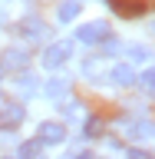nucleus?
Returning a JSON list of instances; mask_svg holds the SVG:
<instances>
[{
  "instance_id": "obj_1",
  "label": "nucleus",
  "mask_w": 155,
  "mask_h": 159,
  "mask_svg": "<svg viewBox=\"0 0 155 159\" xmlns=\"http://www.w3.org/2000/svg\"><path fill=\"white\" fill-rule=\"evenodd\" d=\"M109 33H112V30H109L106 20H89V23H83V27L76 30V40L86 43V47H96V43H102Z\"/></svg>"
},
{
  "instance_id": "obj_2",
  "label": "nucleus",
  "mask_w": 155,
  "mask_h": 159,
  "mask_svg": "<svg viewBox=\"0 0 155 159\" xmlns=\"http://www.w3.org/2000/svg\"><path fill=\"white\" fill-rule=\"evenodd\" d=\"M69 57H73V40H56V43H50V47L43 50V66L56 70V66H63Z\"/></svg>"
},
{
  "instance_id": "obj_3",
  "label": "nucleus",
  "mask_w": 155,
  "mask_h": 159,
  "mask_svg": "<svg viewBox=\"0 0 155 159\" xmlns=\"http://www.w3.org/2000/svg\"><path fill=\"white\" fill-rule=\"evenodd\" d=\"M63 139H66V126H63V123H56V119L40 123V129H37V143L40 146H56Z\"/></svg>"
},
{
  "instance_id": "obj_4",
  "label": "nucleus",
  "mask_w": 155,
  "mask_h": 159,
  "mask_svg": "<svg viewBox=\"0 0 155 159\" xmlns=\"http://www.w3.org/2000/svg\"><path fill=\"white\" fill-rule=\"evenodd\" d=\"M109 86H132L136 83V66L132 63H116L112 70H106Z\"/></svg>"
},
{
  "instance_id": "obj_5",
  "label": "nucleus",
  "mask_w": 155,
  "mask_h": 159,
  "mask_svg": "<svg viewBox=\"0 0 155 159\" xmlns=\"http://www.w3.org/2000/svg\"><path fill=\"white\" fill-rule=\"evenodd\" d=\"M23 106L20 103H3L0 106V129H17L20 123H23Z\"/></svg>"
},
{
  "instance_id": "obj_6",
  "label": "nucleus",
  "mask_w": 155,
  "mask_h": 159,
  "mask_svg": "<svg viewBox=\"0 0 155 159\" xmlns=\"http://www.w3.org/2000/svg\"><path fill=\"white\" fill-rule=\"evenodd\" d=\"M27 60H30L27 50L7 47V50H3V57H0V70H23V66H27Z\"/></svg>"
},
{
  "instance_id": "obj_7",
  "label": "nucleus",
  "mask_w": 155,
  "mask_h": 159,
  "mask_svg": "<svg viewBox=\"0 0 155 159\" xmlns=\"http://www.w3.org/2000/svg\"><path fill=\"white\" fill-rule=\"evenodd\" d=\"M109 7L119 17H142L145 13V0H109Z\"/></svg>"
},
{
  "instance_id": "obj_8",
  "label": "nucleus",
  "mask_w": 155,
  "mask_h": 159,
  "mask_svg": "<svg viewBox=\"0 0 155 159\" xmlns=\"http://www.w3.org/2000/svg\"><path fill=\"white\" fill-rule=\"evenodd\" d=\"M106 70H109V60L106 57H86V60H83V76H86V80L106 76Z\"/></svg>"
},
{
  "instance_id": "obj_9",
  "label": "nucleus",
  "mask_w": 155,
  "mask_h": 159,
  "mask_svg": "<svg viewBox=\"0 0 155 159\" xmlns=\"http://www.w3.org/2000/svg\"><path fill=\"white\" fill-rule=\"evenodd\" d=\"M20 33H23V37L27 40H43L46 37V23H43V20H23V23H20Z\"/></svg>"
},
{
  "instance_id": "obj_10",
  "label": "nucleus",
  "mask_w": 155,
  "mask_h": 159,
  "mask_svg": "<svg viewBox=\"0 0 155 159\" xmlns=\"http://www.w3.org/2000/svg\"><path fill=\"white\" fill-rule=\"evenodd\" d=\"M79 10H83V3H79V0H63L56 17L63 20V23H69V20H76V17H79Z\"/></svg>"
},
{
  "instance_id": "obj_11",
  "label": "nucleus",
  "mask_w": 155,
  "mask_h": 159,
  "mask_svg": "<svg viewBox=\"0 0 155 159\" xmlns=\"http://www.w3.org/2000/svg\"><path fill=\"white\" fill-rule=\"evenodd\" d=\"M66 89H69V80H66V76H53L46 86H43V93L56 99V96H66Z\"/></svg>"
},
{
  "instance_id": "obj_12",
  "label": "nucleus",
  "mask_w": 155,
  "mask_h": 159,
  "mask_svg": "<svg viewBox=\"0 0 155 159\" xmlns=\"http://www.w3.org/2000/svg\"><path fill=\"white\" fill-rule=\"evenodd\" d=\"M17 89L23 93V96H33V93L40 89V80L33 76V73H20L17 76Z\"/></svg>"
},
{
  "instance_id": "obj_13",
  "label": "nucleus",
  "mask_w": 155,
  "mask_h": 159,
  "mask_svg": "<svg viewBox=\"0 0 155 159\" xmlns=\"http://www.w3.org/2000/svg\"><path fill=\"white\" fill-rule=\"evenodd\" d=\"M102 129H106V123H102L99 116H89V119H86V136H89V139H96Z\"/></svg>"
},
{
  "instance_id": "obj_14",
  "label": "nucleus",
  "mask_w": 155,
  "mask_h": 159,
  "mask_svg": "<svg viewBox=\"0 0 155 159\" xmlns=\"http://www.w3.org/2000/svg\"><path fill=\"white\" fill-rule=\"evenodd\" d=\"M139 89H142L145 96H149V93H152V89H155V73H152V70H145V73L139 76Z\"/></svg>"
},
{
  "instance_id": "obj_15",
  "label": "nucleus",
  "mask_w": 155,
  "mask_h": 159,
  "mask_svg": "<svg viewBox=\"0 0 155 159\" xmlns=\"http://www.w3.org/2000/svg\"><path fill=\"white\" fill-rule=\"evenodd\" d=\"M40 152H43L40 143H23V146H20V156H40Z\"/></svg>"
},
{
  "instance_id": "obj_16",
  "label": "nucleus",
  "mask_w": 155,
  "mask_h": 159,
  "mask_svg": "<svg viewBox=\"0 0 155 159\" xmlns=\"http://www.w3.org/2000/svg\"><path fill=\"white\" fill-rule=\"evenodd\" d=\"M129 57L136 60V63H142V60H149V50L145 47H129Z\"/></svg>"
},
{
  "instance_id": "obj_17",
  "label": "nucleus",
  "mask_w": 155,
  "mask_h": 159,
  "mask_svg": "<svg viewBox=\"0 0 155 159\" xmlns=\"http://www.w3.org/2000/svg\"><path fill=\"white\" fill-rule=\"evenodd\" d=\"M63 109H66V116H83V113H79V109H83V106H79V103H66V106H63Z\"/></svg>"
}]
</instances>
